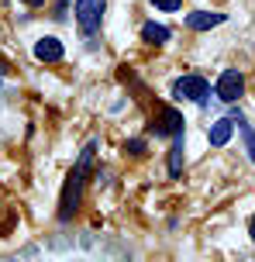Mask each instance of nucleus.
<instances>
[{
  "label": "nucleus",
  "mask_w": 255,
  "mask_h": 262,
  "mask_svg": "<svg viewBox=\"0 0 255 262\" xmlns=\"http://www.w3.org/2000/svg\"><path fill=\"white\" fill-rule=\"evenodd\" d=\"M94 156H97V142L83 145L80 159H76V166H73L66 186H62V196H59V217H62V221H69V217L76 214V207H80L86 180H90V169H94Z\"/></svg>",
  "instance_id": "obj_1"
},
{
  "label": "nucleus",
  "mask_w": 255,
  "mask_h": 262,
  "mask_svg": "<svg viewBox=\"0 0 255 262\" xmlns=\"http://www.w3.org/2000/svg\"><path fill=\"white\" fill-rule=\"evenodd\" d=\"M107 11V0H76V28L83 38H94Z\"/></svg>",
  "instance_id": "obj_2"
},
{
  "label": "nucleus",
  "mask_w": 255,
  "mask_h": 262,
  "mask_svg": "<svg viewBox=\"0 0 255 262\" xmlns=\"http://www.w3.org/2000/svg\"><path fill=\"white\" fill-rule=\"evenodd\" d=\"M173 93L179 100H193V104H203L207 100V93H211V83L203 76H179L173 83Z\"/></svg>",
  "instance_id": "obj_3"
},
{
  "label": "nucleus",
  "mask_w": 255,
  "mask_h": 262,
  "mask_svg": "<svg viewBox=\"0 0 255 262\" xmlns=\"http://www.w3.org/2000/svg\"><path fill=\"white\" fill-rule=\"evenodd\" d=\"M214 93L224 100V104H235V100L245 93V76L238 73V69H224V73H221V79L214 83Z\"/></svg>",
  "instance_id": "obj_4"
},
{
  "label": "nucleus",
  "mask_w": 255,
  "mask_h": 262,
  "mask_svg": "<svg viewBox=\"0 0 255 262\" xmlns=\"http://www.w3.org/2000/svg\"><path fill=\"white\" fill-rule=\"evenodd\" d=\"M62 55H66V49H62V41L52 38V35H45V38L35 41V59H38V62H62Z\"/></svg>",
  "instance_id": "obj_5"
},
{
  "label": "nucleus",
  "mask_w": 255,
  "mask_h": 262,
  "mask_svg": "<svg viewBox=\"0 0 255 262\" xmlns=\"http://www.w3.org/2000/svg\"><path fill=\"white\" fill-rule=\"evenodd\" d=\"M152 131H155V135H169V138H176V135L183 131V118L176 114L173 107H162L159 121H152Z\"/></svg>",
  "instance_id": "obj_6"
},
{
  "label": "nucleus",
  "mask_w": 255,
  "mask_h": 262,
  "mask_svg": "<svg viewBox=\"0 0 255 262\" xmlns=\"http://www.w3.org/2000/svg\"><path fill=\"white\" fill-rule=\"evenodd\" d=\"M224 25V14H211V11H193L187 14V28L190 31H211V28Z\"/></svg>",
  "instance_id": "obj_7"
},
{
  "label": "nucleus",
  "mask_w": 255,
  "mask_h": 262,
  "mask_svg": "<svg viewBox=\"0 0 255 262\" xmlns=\"http://www.w3.org/2000/svg\"><path fill=\"white\" fill-rule=\"evenodd\" d=\"M231 131H235V121H231V114L217 118L214 124H211V145H228Z\"/></svg>",
  "instance_id": "obj_8"
},
{
  "label": "nucleus",
  "mask_w": 255,
  "mask_h": 262,
  "mask_svg": "<svg viewBox=\"0 0 255 262\" xmlns=\"http://www.w3.org/2000/svg\"><path fill=\"white\" fill-rule=\"evenodd\" d=\"M231 121H235V128L242 131V138H245V148H248V156H252V162H255V131H252V124H248V121H245L242 114H238V111L231 114Z\"/></svg>",
  "instance_id": "obj_9"
},
{
  "label": "nucleus",
  "mask_w": 255,
  "mask_h": 262,
  "mask_svg": "<svg viewBox=\"0 0 255 262\" xmlns=\"http://www.w3.org/2000/svg\"><path fill=\"white\" fill-rule=\"evenodd\" d=\"M142 38H145L148 45H162V41H169V28H166V25H155V21H148V25L142 28Z\"/></svg>",
  "instance_id": "obj_10"
},
{
  "label": "nucleus",
  "mask_w": 255,
  "mask_h": 262,
  "mask_svg": "<svg viewBox=\"0 0 255 262\" xmlns=\"http://www.w3.org/2000/svg\"><path fill=\"white\" fill-rule=\"evenodd\" d=\"M183 172V131L173 138V152H169V176Z\"/></svg>",
  "instance_id": "obj_11"
},
{
  "label": "nucleus",
  "mask_w": 255,
  "mask_h": 262,
  "mask_svg": "<svg viewBox=\"0 0 255 262\" xmlns=\"http://www.w3.org/2000/svg\"><path fill=\"white\" fill-rule=\"evenodd\" d=\"M152 4H155V7H159V11L173 14V11H179V4H183V0H152Z\"/></svg>",
  "instance_id": "obj_12"
},
{
  "label": "nucleus",
  "mask_w": 255,
  "mask_h": 262,
  "mask_svg": "<svg viewBox=\"0 0 255 262\" xmlns=\"http://www.w3.org/2000/svg\"><path fill=\"white\" fill-rule=\"evenodd\" d=\"M128 152H131V156H145V142H142V138L128 142Z\"/></svg>",
  "instance_id": "obj_13"
},
{
  "label": "nucleus",
  "mask_w": 255,
  "mask_h": 262,
  "mask_svg": "<svg viewBox=\"0 0 255 262\" xmlns=\"http://www.w3.org/2000/svg\"><path fill=\"white\" fill-rule=\"evenodd\" d=\"M248 235H252V242H255V214H252V221H248Z\"/></svg>",
  "instance_id": "obj_14"
},
{
  "label": "nucleus",
  "mask_w": 255,
  "mask_h": 262,
  "mask_svg": "<svg viewBox=\"0 0 255 262\" xmlns=\"http://www.w3.org/2000/svg\"><path fill=\"white\" fill-rule=\"evenodd\" d=\"M28 7H41V4H45V0H25Z\"/></svg>",
  "instance_id": "obj_15"
}]
</instances>
